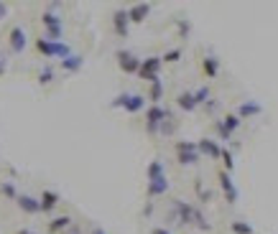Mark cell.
<instances>
[{
  "instance_id": "8992f818",
  "label": "cell",
  "mask_w": 278,
  "mask_h": 234,
  "mask_svg": "<svg viewBox=\"0 0 278 234\" xmlns=\"http://www.w3.org/2000/svg\"><path fill=\"white\" fill-rule=\"evenodd\" d=\"M118 64H120V69L125 74H138L140 72V59H136L131 51H118Z\"/></svg>"
},
{
  "instance_id": "8fae6325",
  "label": "cell",
  "mask_w": 278,
  "mask_h": 234,
  "mask_svg": "<svg viewBox=\"0 0 278 234\" xmlns=\"http://www.w3.org/2000/svg\"><path fill=\"white\" fill-rule=\"evenodd\" d=\"M197 145H199V153H204V156H209V158H222V151H220V145H217L215 140L204 138V140H199Z\"/></svg>"
},
{
  "instance_id": "9a60e30c",
  "label": "cell",
  "mask_w": 278,
  "mask_h": 234,
  "mask_svg": "<svg viewBox=\"0 0 278 234\" xmlns=\"http://www.w3.org/2000/svg\"><path fill=\"white\" fill-rule=\"evenodd\" d=\"M261 104L258 102H243L240 107H238V117L240 120H245V117H253V115H261Z\"/></svg>"
},
{
  "instance_id": "83f0119b",
  "label": "cell",
  "mask_w": 278,
  "mask_h": 234,
  "mask_svg": "<svg viewBox=\"0 0 278 234\" xmlns=\"http://www.w3.org/2000/svg\"><path fill=\"white\" fill-rule=\"evenodd\" d=\"M222 160H225V168H227V173H230V171H232V165H235V163H232V156H230L227 151H222Z\"/></svg>"
},
{
  "instance_id": "d6a6232c",
  "label": "cell",
  "mask_w": 278,
  "mask_h": 234,
  "mask_svg": "<svg viewBox=\"0 0 278 234\" xmlns=\"http://www.w3.org/2000/svg\"><path fill=\"white\" fill-rule=\"evenodd\" d=\"M18 234H31V232H28V229H23V232H18Z\"/></svg>"
},
{
  "instance_id": "d6986e66",
  "label": "cell",
  "mask_w": 278,
  "mask_h": 234,
  "mask_svg": "<svg viewBox=\"0 0 278 234\" xmlns=\"http://www.w3.org/2000/svg\"><path fill=\"white\" fill-rule=\"evenodd\" d=\"M202 69H204V74H207L209 79H215V77H217V72H220V61H217L215 56H207V59H204V64H202Z\"/></svg>"
},
{
  "instance_id": "e0dca14e",
  "label": "cell",
  "mask_w": 278,
  "mask_h": 234,
  "mask_svg": "<svg viewBox=\"0 0 278 234\" xmlns=\"http://www.w3.org/2000/svg\"><path fill=\"white\" fill-rule=\"evenodd\" d=\"M82 64H84V59L77 56V54H72V56H67V59H61V69H64V72H79Z\"/></svg>"
},
{
  "instance_id": "cb8c5ba5",
  "label": "cell",
  "mask_w": 278,
  "mask_h": 234,
  "mask_svg": "<svg viewBox=\"0 0 278 234\" xmlns=\"http://www.w3.org/2000/svg\"><path fill=\"white\" fill-rule=\"evenodd\" d=\"M0 191H3V196H8V199H18L15 186H13V183H3V186H0Z\"/></svg>"
},
{
  "instance_id": "5bb4252c",
  "label": "cell",
  "mask_w": 278,
  "mask_h": 234,
  "mask_svg": "<svg viewBox=\"0 0 278 234\" xmlns=\"http://www.w3.org/2000/svg\"><path fill=\"white\" fill-rule=\"evenodd\" d=\"M176 104L181 110H186V112H194L199 104H197V99H194V92H181L179 97H176Z\"/></svg>"
},
{
  "instance_id": "9c48e42d",
  "label": "cell",
  "mask_w": 278,
  "mask_h": 234,
  "mask_svg": "<svg viewBox=\"0 0 278 234\" xmlns=\"http://www.w3.org/2000/svg\"><path fill=\"white\" fill-rule=\"evenodd\" d=\"M166 191H168V178H166V176H158V178H153V181H148V196H151V199L163 196Z\"/></svg>"
},
{
  "instance_id": "6da1fadb",
  "label": "cell",
  "mask_w": 278,
  "mask_h": 234,
  "mask_svg": "<svg viewBox=\"0 0 278 234\" xmlns=\"http://www.w3.org/2000/svg\"><path fill=\"white\" fill-rule=\"evenodd\" d=\"M113 107H120L125 112L136 115V112H140L145 107V97L143 94H120V97L113 99Z\"/></svg>"
},
{
  "instance_id": "7a4b0ae2",
  "label": "cell",
  "mask_w": 278,
  "mask_h": 234,
  "mask_svg": "<svg viewBox=\"0 0 278 234\" xmlns=\"http://www.w3.org/2000/svg\"><path fill=\"white\" fill-rule=\"evenodd\" d=\"M161 64H163V59L161 56H148V59H143V64H140V79H145V81H161L158 79V69H161Z\"/></svg>"
},
{
  "instance_id": "7402d4cb",
  "label": "cell",
  "mask_w": 278,
  "mask_h": 234,
  "mask_svg": "<svg viewBox=\"0 0 278 234\" xmlns=\"http://www.w3.org/2000/svg\"><path fill=\"white\" fill-rule=\"evenodd\" d=\"M161 97H163V84H161V81H153V84H151V94H148V99H151L153 104H158Z\"/></svg>"
},
{
  "instance_id": "44dd1931",
  "label": "cell",
  "mask_w": 278,
  "mask_h": 234,
  "mask_svg": "<svg viewBox=\"0 0 278 234\" xmlns=\"http://www.w3.org/2000/svg\"><path fill=\"white\" fill-rule=\"evenodd\" d=\"M69 224H72V219H69V217H56V219H51V222H49V229L56 234V232H61V229H67Z\"/></svg>"
},
{
  "instance_id": "5b68a950",
  "label": "cell",
  "mask_w": 278,
  "mask_h": 234,
  "mask_svg": "<svg viewBox=\"0 0 278 234\" xmlns=\"http://www.w3.org/2000/svg\"><path fill=\"white\" fill-rule=\"evenodd\" d=\"M41 23L46 26V38L49 41H59L61 38V18L54 13H44L41 15Z\"/></svg>"
},
{
  "instance_id": "f546056e",
  "label": "cell",
  "mask_w": 278,
  "mask_h": 234,
  "mask_svg": "<svg viewBox=\"0 0 278 234\" xmlns=\"http://www.w3.org/2000/svg\"><path fill=\"white\" fill-rule=\"evenodd\" d=\"M5 13H8V8H5V3H0V18H3Z\"/></svg>"
},
{
  "instance_id": "52a82bcc",
  "label": "cell",
  "mask_w": 278,
  "mask_h": 234,
  "mask_svg": "<svg viewBox=\"0 0 278 234\" xmlns=\"http://www.w3.org/2000/svg\"><path fill=\"white\" fill-rule=\"evenodd\" d=\"M8 41H10V51H13V54H20V51L26 49V31L20 28V26H15V28L10 31Z\"/></svg>"
},
{
  "instance_id": "ac0fdd59",
  "label": "cell",
  "mask_w": 278,
  "mask_h": 234,
  "mask_svg": "<svg viewBox=\"0 0 278 234\" xmlns=\"http://www.w3.org/2000/svg\"><path fill=\"white\" fill-rule=\"evenodd\" d=\"M36 49H38L41 54H44V56H49V59H51V56H54V51H56V41H49V38L44 36V38H38V41H36Z\"/></svg>"
},
{
  "instance_id": "277c9868",
  "label": "cell",
  "mask_w": 278,
  "mask_h": 234,
  "mask_svg": "<svg viewBox=\"0 0 278 234\" xmlns=\"http://www.w3.org/2000/svg\"><path fill=\"white\" fill-rule=\"evenodd\" d=\"M176 156H179V163L181 165H191L199 160V145L197 143H176Z\"/></svg>"
},
{
  "instance_id": "7c38bea8",
  "label": "cell",
  "mask_w": 278,
  "mask_h": 234,
  "mask_svg": "<svg viewBox=\"0 0 278 234\" xmlns=\"http://www.w3.org/2000/svg\"><path fill=\"white\" fill-rule=\"evenodd\" d=\"M148 13H151V5H148V3H138V5H133L131 10H128L131 23H143V20L148 18Z\"/></svg>"
},
{
  "instance_id": "1f68e13d",
  "label": "cell",
  "mask_w": 278,
  "mask_h": 234,
  "mask_svg": "<svg viewBox=\"0 0 278 234\" xmlns=\"http://www.w3.org/2000/svg\"><path fill=\"white\" fill-rule=\"evenodd\" d=\"M5 74V61H0V77Z\"/></svg>"
},
{
  "instance_id": "2e32d148",
  "label": "cell",
  "mask_w": 278,
  "mask_h": 234,
  "mask_svg": "<svg viewBox=\"0 0 278 234\" xmlns=\"http://www.w3.org/2000/svg\"><path fill=\"white\" fill-rule=\"evenodd\" d=\"M38 201H41V211H51L59 204V194H56V191H44Z\"/></svg>"
},
{
  "instance_id": "3957f363",
  "label": "cell",
  "mask_w": 278,
  "mask_h": 234,
  "mask_svg": "<svg viewBox=\"0 0 278 234\" xmlns=\"http://www.w3.org/2000/svg\"><path fill=\"white\" fill-rule=\"evenodd\" d=\"M168 120V110H163L161 104H151L145 112V125H148V133H158V127Z\"/></svg>"
},
{
  "instance_id": "30bf717a",
  "label": "cell",
  "mask_w": 278,
  "mask_h": 234,
  "mask_svg": "<svg viewBox=\"0 0 278 234\" xmlns=\"http://www.w3.org/2000/svg\"><path fill=\"white\" fill-rule=\"evenodd\" d=\"M15 201H18V206L23 209L26 214H38V211H41V201H38V199H33V196H26V194H20V196H18Z\"/></svg>"
},
{
  "instance_id": "ffe728a7",
  "label": "cell",
  "mask_w": 278,
  "mask_h": 234,
  "mask_svg": "<svg viewBox=\"0 0 278 234\" xmlns=\"http://www.w3.org/2000/svg\"><path fill=\"white\" fill-rule=\"evenodd\" d=\"M148 181H153V178H158V176H166V171H163V163L161 160H151V165H148Z\"/></svg>"
},
{
  "instance_id": "4fadbf2b",
  "label": "cell",
  "mask_w": 278,
  "mask_h": 234,
  "mask_svg": "<svg viewBox=\"0 0 278 234\" xmlns=\"http://www.w3.org/2000/svg\"><path fill=\"white\" fill-rule=\"evenodd\" d=\"M220 186H222V191H225V196H227V201H230V204L238 201V191H235V186H232V181H230V173H227V171H222V173H220Z\"/></svg>"
},
{
  "instance_id": "484cf974",
  "label": "cell",
  "mask_w": 278,
  "mask_h": 234,
  "mask_svg": "<svg viewBox=\"0 0 278 234\" xmlns=\"http://www.w3.org/2000/svg\"><path fill=\"white\" fill-rule=\"evenodd\" d=\"M181 59V49H174V51H168L166 56H163V61H168V64H174V61H179Z\"/></svg>"
},
{
  "instance_id": "603a6c76",
  "label": "cell",
  "mask_w": 278,
  "mask_h": 234,
  "mask_svg": "<svg viewBox=\"0 0 278 234\" xmlns=\"http://www.w3.org/2000/svg\"><path fill=\"white\" fill-rule=\"evenodd\" d=\"M232 232L235 234H253V227L245 222H232Z\"/></svg>"
},
{
  "instance_id": "4316f807",
  "label": "cell",
  "mask_w": 278,
  "mask_h": 234,
  "mask_svg": "<svg viewBox=\"0 0 278 234\" xmlns=\"http://www.w3.org/2000/svg\"><path fill=\"white\" fill-rule=\"evenodd\" d=\"M51 79H54V72H51L49 67H46L44 72H41V74H38V81H41V84H49Z\"/></svg>"
},
{
  "instance_id": "4dcf8cb0",
  "label": "cell",
  "mask_w": 278,
  "mask_h": 234,
  "mask_svg": "<svg viewBox=\"0 0 278 234\" xmlns=\"http://www.w3.org/2000/svg\"><path fill=\"white\" fill-rule=\"evenodd\" d=\"M90 234H105V229H102V227H95V229H92Z\"/></svg>"
},
{
  "instance_id": "ba28073f",
  "label": "cell",
  "mask_w": 278,
  "mask_h": 234,
  "mask_svg": "<svg viewBox=\"0 0 278 234\" xmlns=\"http://www.w3.org/2000/svg\"><path fill=\"white\" fill-rule=\"evenodd\" d=\"M113 26H115V33H118L120 38L128 36V26H131V15H128V10H118V13L113 15Z\"/></svg>"
},
{
  "instance_id": "f1b7e54d",
  "label": "cell",
  "mask_w": 278,
  "mask_h": 234,
  "mask_svg": "<svg viewBox=\"0 0 278 234\" xmlns=\"http://www.w3.org/2000/svg\"><path fill=\"white\" fill-rule=\"evenodd\" d=\"M151 234H171V232H168V229H163V227H156Z\"/></svg>"
},
{
  "instance_id": "d4e9b609",
  "label": "cell",
  "mask_w": 278,
  "mask_h": 234,
  "mask_svg": "<svg viewBox=\"0 0 278 234\" xmlns=\"http://www.w3.org/2000/svg\"><path fill=\"white\" fill-rule=\"evenodd\" d=\"M194 99H197V104H204V102L209 99V89H207V87L197 89V92H194Z\"/></svg>"
}]
</instances>
